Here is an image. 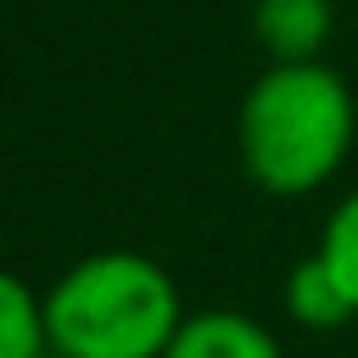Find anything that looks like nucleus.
Returning a JSON list of instances; mask_svg holds the SVG:
<instances>
[{
	"instance_id": "3",
	"label": "nucleus",
	"mask_w": 358,
	"mask_h": 358,
	"mask_svg": "<svg viewBox=\"0 0 358 358\" xmlns=\"http://www.w3.org/2000/svg\"><path fill=\"white\" fill-rule=\"evenodd\" d=\"M162 358H285V352L257 319L213 308V313H190Z\"/></svg>"
},
{
	"instance_id": "4",
	"label": "nucleus",
	"mask_w": 358,
	"mask_h": 358,
	"mask_svg": "<svg viewBox=\"0 0 358 358\" xmlns=\"http://www.w3.org/2000/svg\"><path fill=\"white\" fill-rule=\"evenodd\" d=\"M257 39L274 50V62H319V45L330 39V6L324 0H257Z\"/></svg>"
},
{
	"instance_id": "7",
	"label": "nucleus",
	"mask_w": 358,
	"mask_h": 358,
	"mask_svg": "<svg viewBox=\"0 0 358 358\" xmlns=\"http://www.w3.org/2000/svg\"><path fill=\"white\" fill-rule=\"evenodd\" d=\"M319 263L336 274V285H341V296L352 302V313H358V190L324 218V235H319Z\"/></svg>"
},
{
	"instance_id": "5",
	"label": "nucleus",
	"mask_w": 358,
	"mask_h": 358,
	"mask_svg": "<svg viewBox=\"0 0 358 358\" xmlns=\"http://www.w3.org/2000/svg\"><path fill=\"white\" fill-rule=\"evenodd\" d=\"M285 308H291V319H296L302 330H341L347 319H358L352 302L341 296L336 274L319 263V252L291 268V280H285Z\"/></svg>"
},
{
	"instance_id": "6",
	"label": "nucleus",
	"mask_w": 358,
	"mask_h": 358,
	"mask_svg": "<svg viewBox=\"0 0 358 358\" xmlns=\"http://www.w3.org/2000/svg\"><path fill=\"white\" fill-rule=\"evenodd\" d=\"M50 352V324H45V296L22 280H0V358H45Z\"/></svg>"
},
{
	"instance_id": "2",
	"label": "nucleus",
	"mask_w": 358,
	"mask_h": 358,
	"mask_svg": "<svg viewBox=\"0 0 358 358\" xmlns=\"http://www.w3.org/2000/svg\"><path fill=\"white\" fill-rule=\"evenodd\" d=\"M185 319L173 274L145 252H90L45 291L62 358H162Z\"/></svg>"
},
{
	"instance_id": "8",
	"label": "nucleus",
	"mask_w": 358,
	"mask_h": 358,
	"mask_svg": "<svg viewBox=\"0 0 358 358\" xmlns=\"http://www.w3.org/2000/svg\"><path fill=\"white\" fill-rule=\"evenodd\" d=\"M45 358H62V352H56V347H50V352H45Z\"/></svg>"
},
{
	"instance_id": "1",
	"label": "nucleus",
	"mask_w": 358,
	"mask_h": 358,
	"mask_svg": "<svg viewBox=\"0 0 358 358\" xmlns=\"http://www.w3.org/2000/svg\"><path fill=\"white\" fill-rule=\"evenodd\" d=\"M358 106L336 67L274 62L241 101V162L268 196L319 190L352 151Z\"/></svg>"
}]
</instances>
